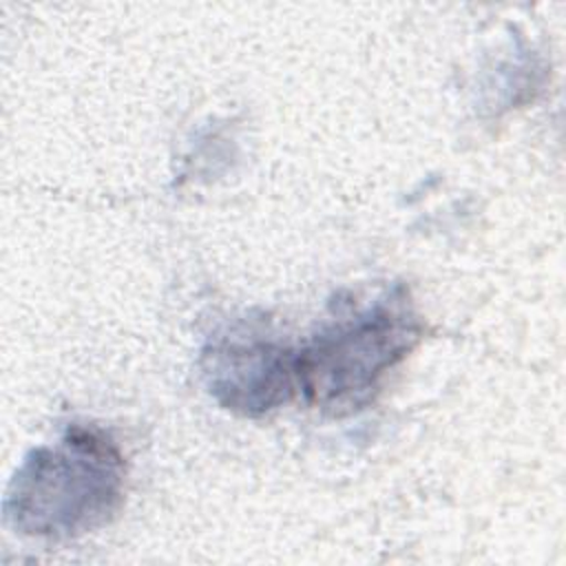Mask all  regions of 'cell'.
Wrapping results in <instances>:
<instances>
[{
  "mask_svg": "<svg viewBox=\"0 0 566 566\" xmlns=\"http://www.w3.org/2000/svg\"><path fill=\"white\" fill-rule=\"evenodd\" d=\"M126 462L97 424L71 422L53 444L33 447L4 497V522L24 537L73 539L108 524L122 502Z\"/></svg>",
  "mask_w": 566,
  "mask_h": 566,
  "instance_id": "cell-1",
  "label": "cell"
},
{
  "mask_svg": "<svg viewBox=\"0 0 566 566\" xmlns=\"http://www.w3.org/2000/svg\"><path fill=\"white\" fill-rule=\"evenodd\" d=\"M201 376L208 394L230 413L265 416L285 405L296 385V349L265 318H234L201 347Z\"/></svg>",
  "mask_w": 566,
  "mask_h": 566,
  "instance_id": "cell-3",
  "label": "cell"
},
{
  "mask_svg": "<svg viewBox=\"0 0 566 566\" xmlns=\"http://www.w3.org/2000/svg\"><path fill=\"white\" fill-rule=\"evenodd\" d=\"M409 290L396 283L374 301L338 312L296 349V385L327 416H349L374 402L389 369L422 338Z\"/></svg>",
  "mask_w": 566,
  "mask_h": 566,
  "instance_id": "cell-2",
  "label": "cell"
}]
</instances>
